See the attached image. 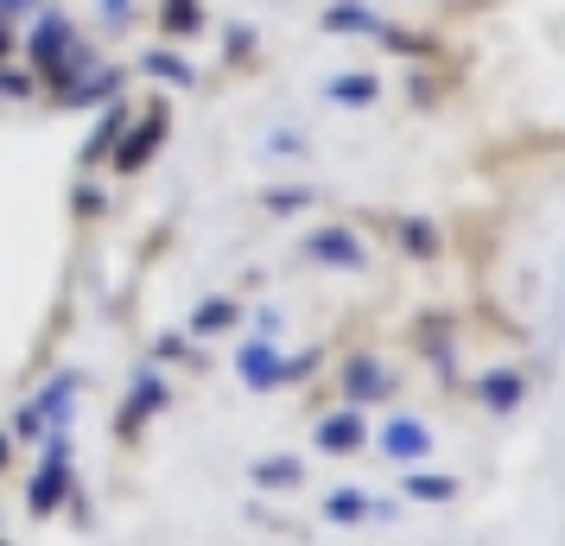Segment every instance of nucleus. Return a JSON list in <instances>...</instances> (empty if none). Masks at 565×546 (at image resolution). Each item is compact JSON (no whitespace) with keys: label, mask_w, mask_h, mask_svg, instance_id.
<instances>
[{"label":"nucleus","mask_w":565,"mask_h":546,"mask_svg":"<svg viewBox=\"0 0 565 546\" xmlns=\"http://www.w3.org/2000/svg\"><path fill=\"white\" fill-rule=\"evenodd\" d=\"M115 89H121V71H96V77H89V83H71V89H64L57 103H64V108H83V103H108Z\"/></svg>","instance_id":"f8f14e48"},{"label":"nucleus","mask_w":565,"mask_h":546,"mask_svg":"<svg viewBox=\"0 0 565 546\" xmlns=\"http://www.w3.org/2000/svg\"><path fill=\"white\" fill-rule=\"evenodd\" d=\"M153 407H166V382L159 375H140L134 382V400L121 407V432H140V419L153 414Z\"/></svg>","instance_id":"1a4fd4ad"},{"label":"nucleus","mask_w":565,"mask_h":546,"mask_svg":"<svg viewBox=\"0 0 565 546\" xmlns=\"http://www.w3.org/2000/svg\"><path fill=\"white\" fill-rule=\"evenodd\" d=\"M255 483L260 490H292V483H299V458H260Z\"/></svg>","instance_id":"2eb2a0df"},{"label":"nucleus","mask_w":565,"mask_h":546,"mask_svg":"<svg viewBox=\"0 0 565 546\" xmlns=\"http://www.w3.org/2000/svg\"><path fill=\"white\" fill-rule=\"evenodd\" d=\"M7 52H13V32L0 26V57H7Z\"/></svg>","instance_id":"bb28decb"},{"label":"nucleus","mask_w":565,"mask_h":546,"mask_svg":"<svg viewBox=\"0 0 565 546\" xmlns=\"http://www.w3.org/2000/svg\"><path fill=\"white\" fill-rule=\"evenodd\" d=\"M64 57H71V20H64V13H45V20H39V32H32V64L57 71Z\"/></svg>","instance_id":"7ed1b4c3"},{"label":"nucleus","mask_w":565,"mask_h":546,"mask_svg":"<svg viewBox=\"0 0 565 546\" xmlns=\"http://www.w3.org/2000/svg\"><path fill=\"white\" fill-rule=\"evenodd\" d=\"M306 255L324 260V267H362V248H356V235L350 229H318L306 242Z\"/></svg>","instance_id":"20e7f679"},{"label":"nucleus","mask_w":565,"mask_h":546,"mask_svg":"<svg viewBox=\"0 0 565 546\" xmlns=\"http://www.w3.org/2000/svg\"><path fill=\"white\" fill-rule=\"evenodd\" d=\"M324 515H331V521H343V527H350V521H369V515H375V521H387V515H394V508H387V502H369V495H362V490H337L331 502H324Z\"/></svg>","instance_id":"0eeeda50"},{"label":"nucleus","mask_w":565,"mask_h":546,"mask_svg":"<svg viewBox=\"0 0 565 546\" xmlns=\"http://www.w3.org/2000/svg\"><path fill=\"white\" fill-rule=\"evenodd\" d=\"M121 133H128V115H121V108H115V115H103V128H96V140H89V159H103Z\"/></svg>","instance_id":"a211bd4d"},{"label":"nucleus","mask_w":565,"mask_h":546,"mask_svg":"<svg viewBox=\"0 0 565 546\" xmlns=\"http://www.w3.org/2000/svg\"><path fill=\"white\" fill-rule=\"evenodd\" d=\"M0 464H7V432H0Z\"/></svg>","instance_id":"cd10ccee"},{"label":"nucleus","mask_w":565,"mask_h":546,"mask_svg":"<svg viewBox=\"0 0 565 546\" xmlns=\"http://www.w3.org/2000/svg\"><path fill=\"white\" fill-rule=\"evenodd\" d=\"M407 248H413V255H433V248H438L433 223H407Z\"/></svg>","instance_id":"5701e85b"},{"label":"nucleus","mask_w":565,"mask_h":546,"mask_svg":"<svg viewBox=\"0 0 565 546\" xmlns=\"http://www.w3.org/2000/svg\"><path fill=\"white\" fill-rule=\"evenodd\" d=\"M223 324H235L230 299H210V306H198V331H223Z\"/></svg>","instance_id":"aec40b11"},{"label":"nucleus","mask_w":565,"mask_h":546,"mask_svg":"<svg viewBox=\"0 0 565 546\" xmlns=\"http://www.w3.org/2000/svg\"><path fill=\"white\" fill-rule=\"evenodd\" d=\"M235 368H242V382H248V388H280V382H292V363H280V350H274V343L260 338V343H248V350H242V356H235Z\"/></svg>","instance_id":"f03ea898"},{"label":"nucleus","mask_w":565,"mask_h":546,"mask_svg":"<svg viewBox=\"0 0 565 546\" xmlns=\"http://www.w3.org/2000/svg\"><path fill=\"white\" fill-rule=\"evenodd\" d=\"M477 394H483V407H495V414H509L514 400H521V375H509V368H495V375H483V382H477Z\"/></svg>","instance_id":"ddd939ff"},{"label":"nucleus","mask_w":565,"mask_h":546,"mask_svg":"<svg viewBox=\"0 0 565 546\" xmlns=\"http://www.w3.org/2000/svg\"><path fill=\"white\" fill-rule=\"evenodd\" d=\"M20 7H32V0H0V13H20Z\"/></svg>","instance_id":"a878e982"},{"label":"nucleus","mask_w":565,"mask_h":546,"mask_svg":"<svg viewBox=\"0 0 565 546\" xmlns=\"http://www.w3.org/2000/svg\"><path fill=\"white\" fill-rule=\"evenodd\" d=\"M166 26L191 32V26H198V0H166Z\"/></svg>","instance_id":"412c9836"},{"label":"nucleus","mask_w":565,"mask_h":546,"mask_svg":"<svg viewBox=\"0 0 565 546\" xmlns=\"http://www.w3.org/2000/svg\"><path fill=\"white\" fill-rule=\"evenodd\" d=\"M71 407H77V375H57L32 414H39V419H57V426H71Z\"/></svg>","instance_id":"9b49d317"},{"label":"nucleus","mask_w":565,"mask_h":546,"mask_svg":"<svg viewBox=\"0 0 565 546\" xmlns=\"http://www.w3.org/2000/svg\"><path fill=\"white\" fill-rule=\"evenodd\" d=\"M32 77H20V71H0V96H26Z\"/></svg>","instance_id":"b1692460"},{"label":"nucleus","mask_w":565,"mask_h":546,"mask_svg":"<svg viewBox=\"0 0 565 546\" xmlns=\"http://www.w3.org/2000/svg\"><path fill=\"white\" fill-rule=\"evenodd\" d=\"M375 89H382L375 77H331V96H337L343 108H362V103H375Z\"/></svg>","instance_id":"dca6fc26"},{"label":"nucleus","mask_w":565,"mask_h":546,"mask_svg":"<svg viewBox=\"0 0 565 546\" xmlns=\"http://www.w3.org/2000/svg\"><path fill=\"white\" fill-rule=\"evenodd\" d=\"M159 133H166V115H147V121H140V128L128 133V147H121V153H115V165H121V172H140V165H147V159H153V147H159Z\"/></svg>","instance_id":"423d86ee"},{"label":"nucleus","mask_w":565,"mask_h":546,"mask_svg":"<svg viewBox=\"0 0 565 546\" xmlns=\"http://www.w3.org/2000/svg\"><path fill=\"white\" fill-rule=\"evenodd\" d=\"M103 13L108 20H128V0H103Z\"/></svg>","instance_id":"393cba45"},{"label":"nucleus","mask_w":565,"mask_h":546,"mask_svg":"<svg viewBox=\"0 0 565 546\" xmlns=\"http://www.w3.org/2000/svg\"><path fill=\"white\" fill-rule=\"evenodd\" d=\"M407 495H419V502H451V495H458V483H451V477H419V470H413Z\"/></svg>","instance_id":"f3484780"},{"label":"nucleus","mask_w":565,"mask_h":546,"mask_svg":"<svg viewBox=\"0 0 565 546\" xmlns=\"http://www.w3.org/2000/svg\"><path fill=\"white\" fill-rule=\"evenodd\" d=\"M311 191H299V184H286V191H267V210H306Z\"/></svg>","instance_id":"4be33fe9"},{"label":"nucleus","mask_w":565,"mask_h":546,"mask_svg":"<svg viewBox=\"0 0 565 546\" xmlns=\"http://www.w3.org/2000/svg\"><path fill=\"white\" fill-rule=\"evenodd\" d=\"M318 445H324L331 458H343V451H356V445H362V419H356V414H331L324 426H318Z\"/></svg>","instance_id":"9d476101"},{"label":"nucleus","mask_w":565,"mask_h":546,"mask_svg":"<svg viewBox=\"0 0 565 546\" xmlns=\"http://www.w3.org/2000/svg\"><path fill=\"white\" fill-rule=\"evenodd\" d=\"M343 394H350V400H382L387 394V368L382 363H369V356H356V363H350V375H343Z\"/></svg>","instance_id":"6e6552de"},{"label":"nucleus","mask_w":565,"mask_h":546,"mask_svg":"<svg viewBox=\"0 0 565 546\" xmlns=\"http://www.w3.org/2000/svg\"><path fill=\"white\" fill-rule=\"evenodd\" d=\"M382 451H387V458H401V464H413V458H426V451H433V432H426L419 419H394V426L382 432Z\"/></svg>","instance_id":"39448f33"},{"label":"nucleus","mask_w":565,"mask_h":546,"mask_svg":"<svg viewBox=\"0 0 565 546\" xmlns=\"http://www.w3.org/2000/svg\"><path fill=\"white\" fill-rule=\"evenodd\" d=\"M324 26H331V32H375V39L387 32L369 7H331V13H324Z\"/></svg>","instance_id":"4468645a"},{"label":"nucleus","mask_w":565,"mask_h":546,"mask_svg":"<svg viewBox=\"0 0 565 546\" xmlns=\"http://www.w3.org/2000/svg\"><path fill=\"white\" fill-rule=\"evenodd\" d=\"M64 483H71V432L57 426L52 439H45V464H39V477H32V515H52L57 495H64Z\"/></svg>","instance_id":"f257e3e1"},{"label":"nucleus","mask_w":565,"mask_h":546,"mask_svg":"<svg viewBox=\"0 0 565 546\" xmlns=\"http://www.w3.org/2000/svg\"><path fill=\"white\" fill-rule=\"evenodd\" d=\"M147 71H153V77H172V83H191V64L172 57V52H147Z\"/></svg>","instance_id":"6ab92c4d"}]
</instances>
